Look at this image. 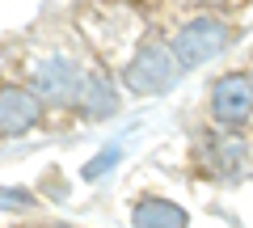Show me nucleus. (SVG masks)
Masks as SVG:
<instances>
[{"instance_id": "0eeeda50", "label": "nucleus", "mask_w": 253, "mask_h": 228, "mask_svg": "<svg viewBox=\"0 0 253 228\" xmlns=\"http://www.w3.org/2000/svg\"><path fill=\"white\" fill-rule=\"evenodd\" d=\"M131 224L135 228H186L190 216L169 199H139L131 211Z\"/></svg>"}, {"instance_id": "20e7f679", "label": "nucleus", "mask_w": 253, "mask_h": 228, "mask_svg": "<svg viewBox=\"0 0 253 228\" xmlns=\"http://www.w3.org/2000/svg\"><path fill=\"white\" fill-rule=\"evenodd\" d=\"M211 119L219 127H241L253 119V76L228 72L211 85Z\"/></svg>"}, {"instance_id": "7ed1b4c3", "label": "nucleus", "mask_w": 253, "mask_h": 228, "mask_svg": "<svg viewBox=\"0 0 253 228\" xmlns=\"http://www.w3.org/2000/svg\"><path fill=\"white\" fill-rule=\"evenodd\" d=\"M84 68L76 64L72 55H46L30 68V89L38 101H55V106H72L81 93Z\"/></svg>"}, {"instance_id": "f03ea898", "label": "nucleus", "mask_w": 253, "mask_h": 228, "mask_svg": "<svg viewBox=\"0 0 253 228\" xmlns=\"http://www.w3.org/2000/svg\"><path fill=\"white\" fill-rule=\"evenodd\" d=\"M177 76H181V64L173 59L169 43H152V38H148L123 68V85L135 93V97H161V93H169L173 85H177Z\"/></svg>"}, {"instance_id": "f257e3e1", "label": "nucleus", "mask_w": 253, "mask_h": 228, "mask_svg": "<svg viewBox=\"0 0 253 228\" xmlns=\"http://www.w3.org/2000/svg\"><path fill=\"white\" fill-rule=\"evenodd\" d=\"M232 34L236 30L228 26V21L211 17V13H199V17H190V21L177 26V34L169 38V51L181 64V72H186V68H203V64L219 59V55L232 46Z\"/></svg>"}, {"instance_id": "39448f33", "label": "nucleus", "mask_w": 253, "mask_h": 228, "mask_svg": "<svg viewBox=\"0 0 253 228\" xmlns=\"http://www.w3.org/2000/svg\"><path fill=\"white\" fill-rule=\"evenodd\" d=\"M42 119V101L26 85H4L0 89V139H17L38 127Z\"/></svg>"}, {"instance_id": "6e6552de", "label": "nucleus", "mask_w": 253, "mask_h": 228, "mask_svg": "<svg viewBox=\"0 0 253 228\" xmlns=\"http://www.w3.org/2000/svg\"><path fill=\"white\" fill-rule=\"evenodd\" d=\"M118 156H123L118 148H106V152H101L97 161H89V169H84V178H101V174H106V165H110V161H118Z\"/></svg>"}, {"instance_id": "423d86ee", "label": "nucleus", "mask_w": 253, "mask_h": 228, "mask_svg": "<svg viewBox=\"0 0 253 228\" xmlns=\"http://www.w3.org/2000/svg\"><path fill=\"white\" fill-rule=\"evenodd\" d=\"M76 106L84 110V119H110V114H118L114 81H110V76H97V72H84L81 93H76Z\"/></svg>"}, {"instance_id": "1a4fd4ad", "label": "nucleus", "mask_w": 253, "mask_h": 228, "mask_svg": "<svg viewBox=\"0 0 253 228\" xmlns=\"http://www.w3.org/2000/svg\"><path fill=\"white\" fill-rule=\"evenodd\" d=\"M203 4H219V0H203Z\"/></svg>"}]
</instances>
